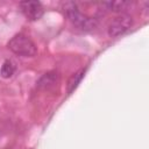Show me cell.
Masks as SVG:
<instances>
[{"label": "cell", "instance_id": "cell-1", "mask_svg": "<svg viewBox=\"0 0 149 149\" xmlns=\"http://www.w3.org/2000/svg\"><path fill=\"white\" fill-rule=\"evenodd\" d=\"M7 47L15 55L23 56V57H33L36 54V45H35V43L27 35L21 34V33L14 35L8 41Z\"/></svg>", "mask_w": 149, "mask_h": 149}, {"label": "cell", "instance_id": "cell-6", "mask_svg": "<svg viewBox=\"0 0 149 149\" xmlns=\"http://www.w3.org/2000/svg\"><path fill=\"white\" fill-rule=\"evenodd\" d=\"M102 5L106 6L107 9H109L112 12L121 13L129 6V2H127V1H112V2H105Z\"/></svg>", "mask_w": 149, "mask_h": 149}, {"label": "cell", "instance_id": "cell-7", "mask_svg": "<svg viewBox=\"0 0 149 149\" xmlns=\"http://www.w3.org/2000/svg\"><path fill=\"white\" fill-rule=\"evenodd\" d=\"M15 72V65L12 61L7 59L2 63V66H1V76L3 78H9L14 74Z\"/></svg>", "mask_w": 149, "mask_h": 149}, {"label": "cell", "instance_id": "cell-2", "mask_svg": "<svg viewBox=\"0 0 149 149\" xmlns=\"http://www.w3.org/2000/svg\"><path fill=\"white\" fill-rule=\"evenodd\" d=\"M64 9H66V15L70 21L81 30H93L97 27V21L93 17L86 16L80 13L73 2H66L64 5Z\"/></svg>", "mask_w": 149, "mask_h": 149}, {"label": "cell", "instance_id": "cell-4", "mask_svg": "<svg viewBox=\"0 0 149 149\" xmlns=\"http://www.w3.org/2000/svg\"><path fill=\"white\" fill-rule=\"evenodd\" d=\"M20 8L23 15L31 21H36L42 17L44 9L38 1H22L20 2Z\"/></svg>", "mask_w": 149, "mask_h": 149}, {"label": "cell", "instance_id": "cell-3", "mask_svg": "<svg viewBox=\"0 0 149 149\" xmlns=\"http://www.w3.org/2000/svg\"><path fill=\"white\" fill-rule=\"evenodd\" d=\"M133 24V19L128 14H120L116 17H114L107 29V33L111 37H118L122 34H125Z\"/></svg>", "mask_w": 149, "mask_h": 149}, {"label": "cell", "instance_id": "cell-5", "mask_svg": "<svg viewBox=\"0 0 149 149\" xmlns=\"http://www.w3.org/2000/svg\"><path fill=\"white\" fill-rule=\"evenodd\" d=\"M85 69H80V70H78L77 72H74L71 77H70V79H69V81H68V85H66V91H68V93L70 94L72 91H74V88L78 86V84L81 81V79H83V77H84V74H85Z\"/></svg>", "mask_w": 149, "mask_h": 149}]
</instances>
